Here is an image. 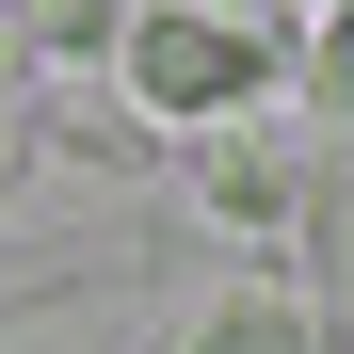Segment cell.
Instances as JSON below:
<instances>
[{"label": "cell", "instance_id": "2", "mask_svg": "<svg viewBox=\"0 0 354 354\" xmlns=\"http://www.w3.org/2000/svg\"><path fill=\"white\" fill-rule=\"evenodd\" d=\"M290 65H306V97H322L338 129H354V0H322V17H306V48H290Z\"/></svg>", "mask_w": 354, "mask_h": 354}, {"label": "cell", "instance_id": "4", "mask_svg": "<svg viewBox=\"0 0 354 354\" xmlns=\"http://www.w3.org/2000/svg\"><path fill=\"white\" fill-rule=\"evenodd\" d=\"M32 81V32H17V0H0V97H17Z\"/></svg>", "mask_w": 354, "mask_h": 354}, {"label": "cell", "instance_id": "3", "mask_svg": "<svg viewBox=\"0 0 354 354\" xmlns=\"http://www.w3.org/2000/svg\"><path fill=\"white\" fill-rule=\"evenodd\" d=\"M209 194L242 209V225H274V209H290V161H274V145H209Z\"/></svg>", "mask_w": 354, "mask_h": 354}, {"label": "cell", "instance_id": "1", "mask_svg": "<svg viewBox=\"0 0 354 354\" xmlns=\"http://www.w3.org/2000/svg\"><path fill=\"white\" fill-rule=\"evenodd\" d=\"M113 81H129L161 129H225V113H258L290 81V32H242V17H209V0H129Z\"/></svg>", "mask_w": 354, "mask_h": 354}]
</instances>
